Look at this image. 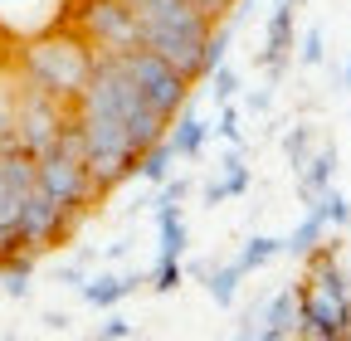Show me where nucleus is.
Listing matches in <instances>:
<instances>
[{
    "label": "nucleus",
    "instance_id": "20e7f679",
    "mask_svg": "<svg viewBox=\"0 0 351 341\" xmlns=\"http://www.w3.org/2000/svg\"><path fill=\"white\" fill-rule=\"evenodd\" d=\"M127 288H132V278H98L93 288H83V297H88V303H98V307H108V303H117Z\"/></svg>",
    "mask_w": 351,
    "mask_h": 341
},
{
    "label": "nucleus",
    "instance_id": "39448f33",
    "mask_svg": "<svg viewBox=\"0 0 351 341\" xmlns=\"http://www.w3.org/2000/svg\"><path fill=\"white\" fill-rule=\"evenodd\" d=\"M274 253H278V244H274V239H254V244L244 249V259H239V273H249V268H258V264H269Z\"/></svg>",
    "mask_w": 351,
    "mask_h": 341
},
{
    "label": "nucleus",
    "instance_id": "6e6552de",
    "mask_svg": "<svg viewBox=\"0 0 351 341\" xmlns=\"http://www.w3.org/2000/svg\"><path fill=\"white\" fill-rule=\"evenodd\" d=\"M278 5H288V0H278Z\"/></svg>",
    "mask_w": 351,
    "mask_h": 341
},
{
    "label": "nucleus",
    "instance_id": "0eeeda50",
    "mask_svg": "<svg viewBox=\"0 0 351 341\" xmlns=\"http://www.w3.org/2000/svg\"><path fill=\"white\" fill-rule=\"evenodd\" d=\"M302 59H322V34H307V49H302Z\"/></svg>",
    "mask_w": 351,
    "mask_h": 341
},
{
    "label": "nucleus",
    "instance_id": "7ed1b4c3",
    "mask_svg": "<svg viewBox=\"0 0 351 341\" xmlns=\"http://www.w3.org/2000/svg\"><path fill=\"white\" fill-rule=\"evenodd\" d=\"M166 142L176 147V156H195L205 147V122H195V117L176 122V132H166Z\"/></svg>",
    "mask_w": 351,
    "mask_h": 341
},
{
    "label": "nucleus",
    "instance_id": "f03ea898",
    "mask_svg": "<svg viewBox=\"0 0 351 341\" xmlns=\"http://www.w3.org/2000/svg\"><path fill=\"white\" fill-rule=\"evenodd\" d=\"M122 59V68L132 73V83L142 88V98L152 103V108H161L166 117H176L186 108V98H191V78L181 73V68H171L156 49H147V45H137V49H127V54H117Z\"/></svg>",
    "mask_w": 351,
    "mask_h": 341
},
{
    "label": "nucleus",
    "instance_id": "f257e3e1",
    "mask_svg": "<svg viewBox=\"0 0 351 341\" xmlns=\"http://www.w3.org/2000/svg\"><path fill=\"white\" fill-rule=\"evenodd\" d=\"M59 25L78 29L93 45V54H127V49L142 45L137 15L127 10V0H73Z\"/></svg>",
    "mask_w": 351,
    "mask_h": 341
},
{
    "label": "nucleus",
    "instance_id": "423d86ee",
    "mask_svg": "<svg viewBox=\"0 0 351 341\" xmlns=\"http://www.w3.org/2000/svg\"><path fill=\"white\" fill-rule=\"evenodd\" d=\"M195 5H200V10H205V15L219 25V20H225V15L234 10V0H195Z\"/></svg>",
    "mask_w": 351,
    "mask_h": 341
}]
</instances>
